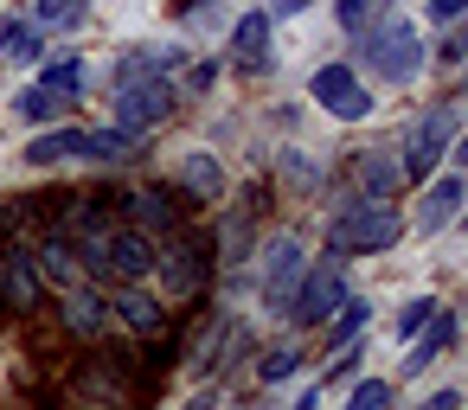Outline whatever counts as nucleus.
Listing matches in <instances>:
<instances>
[{
  "mask_svg": "<svg viewBox=\"0 0 468 410\" xmlns=\"http://www.w3.org/2000/svg\"><path fill=\"white\" fill-rule=\"evenodd\" d=\"M359 52H366L372 78H385V84H410V78L423 71V39H417V26L398 20V14H378V20L359 33Z\"/></svg>",
  "mask_w": 468,
  "mask_h": 410,
  "instance_id": "obj_1",
  "label": "nucleus"
},
{
  "mask_svg": "<svg viewBox=\"0 0 468 410\" xmlns=\"http://www.w3.org/2000/svg\"><path fill=\"white\" fill-rule=\"evenodd\" d=\"M334 250H346V257H372V250H391L398 237H404V218H398V205L391 199H353V205H340L334 212Z\"/></svg>",
  "mask_w": 468,
  "mask_h": 410,
  "instance_id": "obj_2",
  "label": "nucleus"
},
{
  "mask_svg": "<svg viewBox=\"0 0 468 410\" xmlns=\"http://www.w3.org/2000/svg\"><path fill=\"white\" fill-rule=\"evenodd\" d=\"M65 384L103 397V404H116V410H148V391H154V378L135 372V365L116 359V352H90V359H78V365L65 372Z\"/></svg>",
  "mask_w": 468,
  "mask_h": 410,
  "instance_id": "obj_3",
  "label": "nucleus"
},
{
  "mask_svg": "<svg viewBox=\"0 0 468 410\" xmlns=\"http://www.w3.org/2000/svg\"><path fill=\"white\" fill-rule=\"evenodd\" d=\"M212 244L186 225V231H174V237H161L154 244V276H161V289L167 295H199L206 289V276H212Z\"/></svg>",
  "mask_w": 468,
  "mask_h": 410,
  "instance_id": "obj_4",
  "label": "nucleus"
},
{
  "mask_svg": "<svg viewBox=\"0 0 468 410\" xmlns=\"http://www.w3.org/2000/svg\"><path fill=\"white\" fill-rule=\"evenodd\" d=\"M340 295H346V250H321V263H308L302 269V289H295V301H289V314L302 321V327H321L334 308H340Z\"/></svg>",
  "mask_w": 468,
  "mask_h": 410,
  "instance_id": "obj_5",
  "label": "nucleus"
},
{
  "mask_svg": "<svg viewBox=\"0 0 468 410\" xmlns=\"http://www.w3.org/2000/svg\"><path fill=\"white\" fill-rule=\"evenodd\" d=\"M449 142H455V103L423 110V116H417V129H410V142H404V180H430V173L442 167Z\"/></svg>",
  "mask_w": 468,
  "mask_h": 410,
  "instance_id": "obj_6",
  "label": "nucleus"
},
{
  "mask_svg": "<svg viewBox=\"0 0 468 410\" xmlns=\"http://www.w3.org/2000/svg\"><path fill=\"white\" fill-rule=\"evenodd\" d=\"M174 103H180V90H174L167 78H135V84H116V129L142 135V129L167 122V116H174Z\"/></svg>",
  "mask_w": 468,
  "mask_h": 410,
  "instance_id": "obj_7",
  "label": "nucleus"
},
{
  "mask_svg": "<svg viewBox=\"0 0 468 410\" xmlns=\"http://www.w3.org/2000/svg\"><path fill=\"white\" fill-rule=\"evenodd\" d=\"M46 301V276L33 263L27 244H0V308L7 314H39Z\"/></svg>",
  "mask_w": 468,
  "mask_h": 410,
  "instance_id": "obj_8",
  "label": "nucleus"
},
{
  "mask_svg": "<svg viewBox=\"0 0 468 410\" xmlns=\"http://www.w3.org/2000/svg\"><path fill=\"white\" fill-rule=\"evenodd\" d=\"M308 97H314V103H327L340 122H366V116H372V90H366V84L353 78V65H340V58H334V65H321V71L308 78Z\"/></svg>",
  "mask_w": 468,
  "mask_h": 410,
  "instance_id": "obj_9",
  "label": "nucleus"
},
{
  "mask_svg": "<svg viewBox=\"0 0 468 410\" xmlns=\"http://www.w3.org/2000/svg\"><path fill=\"white\" fill-rule=\"evenodd\" d=\"M116 205H122V218H129L135 231H148L154 244L174 237V231H186V205H180L167 186H135V193H122Z\"/></svg>",
  "mask_w": 468,
  "mask_h": 410,
  "instance_id": "obj_10",
  "label": "nucleus"
},
{
  "mask_svg": "<svg viewBox=\"0 0 468 410\" xmlns=\"http://www.w3.org/2000/svg\"><path fill=\"white\" fill-rule=\"evenodd\" d=\"M58 327H65V333H78V340H103V333H116L110 295H97L90 282H78V289H58Z\"/></svg>",
  "mask_w": 468,
  "mask_h": 410,
  "instance_id": "obj_11",
  "label": "nucleus"
},
{
  "mask_svg": "<svg viewBox=\"0 0 468 410\" xmlns=\"http://www.w3.org/2000/svg\"><path fill=\"white\" fill-rule=\"evenodd\" d=\"M302 269H308V257H302L295 237H276V244L263 250V301H270L276 314H289V301H295V289H302Z\"/></svg>",
  "mask_w": 468,
  "mask_h": 410,
  "instance_id": "obj_12",
  "label": "nucleus"
},
{
  "mask_svg": "<svg viewBox=\"0 0 468 410\" xmlns=\"http://www.w3.org/2000/svg\"><path fill=\"white\" fill-rule=\"evenodd\" d=\"M110 314H116V327H129V333H142V340H154V333L167 327V301L148 295L142 282H110Z\"/></svg>",
  "mask_w": 468,
  "mask_h": 410,
  "instance_id": "obj_13",
  "label": "nucleus"
},
{
  "mask_svg": "<svg viewBox=\"0 0 468 410\" xmlns=\"http://www.w3.org/2000/svg\"><path fill=\"white\" fill-rule=\"evenodd\" d=\"M154 276V237L135 231L129 218H116L110 231V282H148Z\"/></svg>",
  "mask_w": 468,
  "mask_h": 410,
  "instance_id": "obj_14",
  "label": "nucleus"
},
{
  "mask_svg": "<svg viewBox=\"0 0 468 410\" xmlns=\"http://www.w3.org/2000/svg\"><path fill=\"white\" fill-rule=\"evenodd\" d=\"M27 161H33V167L90 161V129H71V122H58V129H46V135H33V142H27Z\"/></svg>",
  "mask_w": 468,
  "mask_h": 410,
  "instance_id": "obj_15",
  "label": "nucleus"
},
{
  "mask_svg": "<svg viewBox=\"0 0 468 410\" xmlns=\"http://www.w3.org/2000/svg\"><path fill=\"white\" fill-rule=\"evenodd\" d=\"M462 193H468L462 180H436V186L423 193V212H417V231H423V237H436V231H442V225H449V218L462 212Z\"/></svg>",
  "mask_w": 468,
  "mask_h": 410,
  "instance_id": "obj_16",
  "label": "nucleus"
},
{
  "mask_svg": "<svg viewBox=\"0 0 468 410\" xmlns=\"http://www.w3.org/2000/svg\"><path fill=\"white\" fill-rule=\"evenodd\" d=\"M455 340V314L449 308H436V321L423 327V333H410V352H404V372H423V365H436V352Z\"/></svg>",
  "mask_w": 468,
  "mask_h": 410,
  "instance_id": "obj_17",
  "label": "nucleus"
},
{
  "mask_svg": "<svg viewBox=\"0 0 468 410\" xmlns=\"http://www.w3.org/2000/svg\"><path fill=\"white\" fill-rule=\"evenodd\" d=\"M231 58L250 65V71L270 58V14H244V20L231 26Z\"/></svg>",
  "mask_w": 468,
  "mask_h": 410,
  "instance_id": "obj_18",
  "label": "nucleus"
},
{
  "mask_svg": "<svg viewBox=\"0 0 468 410\" xmlns=\"http://www.w3.org/2000/svg\"><path fill=\"white\" fill-rule=\"evenodd\" d=\"M174 65H180V52H174V46H167V52H161V46H135V52H122V58H116V84H135V78H167Z\"/></svg>",
  "mask_w": 468,
  "mask_h": 410,
  "instance_id": "obj_19",
  "label": "nucleus"
},
{
  "mask_svg": "<svg viewBox=\"0 0 468 410\" xmlns=\"http://www.w3.org/2000/svg\"><path fill=\"white\" fill-rule=\"evenodd\" d=\"M366 314H372V308H366L359 295H340V308L327 314V340H321V352H346V346H353V333L366 327Z\"/></svg>",
  "mask_w": 468,
  "mask_h": 410,
  "instance_id": "obj_20",
  "label": "nucleus"
},
{
  "mask_svg": "<svg viewBox=\"0 0 468 410\" xmlns=\"http://www.w3.org/2000/svg\"><path fill=\"white\" fill-rule=\"evenodd\" d=\"M353 173H359L366 199H391V186L404 180V167H391V161H385V148H366V154L353 161Z\"/></svg>",
  "mask_w": 468,
  "mask_h": 410,
  "instance_id": "obj_21",
  "label": "nucleus"
},
{
  "mask_svg": "<svg viewBox=\"0 0 468 410\" xmlns=\"http://www.w3.org/2000/svg\"><path fill=\"white\" fill-rule=\"evenodd\" d=\"M180 186H186L193 199H218V193H225V173H218L212 154H186V161H180Z\"/></svg>",
  "mask_w": 468,
  "mask_h": 410,
  "instance_id": "obj_22",
  "label": "nucleus"
},
{
  "mask_svg": "<svg viewBox=\"0 0 468 410\" xmlns=\"http://www.w3.org/2000/svg\"><path fill=\"white\" fill-rule=\"evenodd\" d=\"M65 103H71V97H58V90H46V84H27L14 110H20L27 122H65Z\"/></svg>",
  "mask_w": 468,
  "mask_h": 410,
  "instance_id": "obj_23",
  "label": "nucleus"
},
{
  "mask_svg": "<svg viewBox=\"0 0 468 410\" xmlns=\"http://www.w3.org/2000/svg\"><path fill=\"white\" fill-rule=\"evenodd\" d=\"M33 410H116V404H103V397H90V391H78V384H46V391L33 397Z\"/></svg>",
  "mask_w": 468,
  "mask_h": 410,
  "instance_id": "obj_24",
  "label": "nucleus"
},
{
  "mask_svg": "<svg viewBox=\"0 0 468 410\" xmlns=\"http://www.w3.org/2000/svg\"><path fill=\"white\" fill-rule=\"evenodd\" d=\"M39 84H46V90H58V97H78V90H84V58H78V52H65V58H52Z\"/></svg>",
  "mask_w": 468,
  "mask_h": 410,
  "instance_id": "obj_25",
  "label": "nucleus"
},
{
  "mask_svg": "<svg viewBox=\"0 0 468 410\" xmlns=\"http://www.w3.org/2000/svg\"><path fill=\"white\" fill-rule=\"evenodd\" d=\"M0 58H7V65H33L39 58V26H0Z\"/></svg>",
  "mask_w": 468,
  "mask_h": 410,
  "instance_id": "obj_26",
  "label": "nucleus"
},
{
  "mask_svg": "<svg viewBox=\"0 0 468 410\" xmlns=\"http://www.w3.org/2000/svg\"><path fill=\"white\" fill-rule=\"evenodd\" d=\"M122 154H135L129 129H90V161H122Z\"/></svg>",
  "mask_w": 468,
  "mask_h": 410,
  "instance_id": "obj_27",
  "label": "nucleus"
},
{
  "mask_svg": "<svg viewBox=\"0 0 468 410\" xmlns=\"http://www.w3.org/2000/svg\"><path fill=\"white\" fill-rule=\"evenodd\" d=\"M334 14H340V26H346V33H366V26L385 14V0H334Z\"/></svg>",
  "mask_w": 468,
  "mask_h": 410,
  "instance_id": "obj_28",
  "label": "nucleus"
},
{
  "mask_svg": "<svg viewBox=\"0 0 468 410\" xmlns=\"http://www.w3.org/2000/svg\"><path fill=\"white\" fill-rule=\"evenodd\" d=\"M90 14V0H39V26H78Z\"/></svg>",
  "mask_w": 468,
  "mask_h": 410,
  "instance_id": "obj_29",
  "label": "nucleus"
},
{
  "mask_svg": "<svg viewBox=\"0 0 468 410\" xmlns=\"http://www.w3.org/2000/svg\"><path fill=\"white\" fill-rule=\"evenodd\" d=\"M436 308H442V301H430V295L404 301V314H398V333H404V340H410V333H423V327L436 321Z\"/></svg>",
  "mask_w": 468,
  "mask_h": 410,
  "instance_id": "obj_30",
  "label": "nucleus"
},
{
  "mask_svg": "<svg viewBox=\"0 0 468 410\" xmlns=\"http://www.w3.org/2000/svg\"><path fill=\"white\" fill-rule=\"evenodd\" d=\"M346 410H391V384H385V378L353 384V404H346Z\"/></svg>",
  "mask_w": 468,
  "mask_h": 410,
  "instance_id": "obj_31",
  "label": "nucleus"
},
{
  "mask_svg": "<svg viewBox=\"0 0 468 410\" xmlns=\"http://www.w3.org/2000/svg\"><path fill=\"white\" fill-rule=\"evenodd\" d=\"M295 365H302V352H295V346H276V352H263V359H257V372H263L270 384H276V378H289Z\"/></svg>",
  "mask_w": 468,
  "mask_h": 410,
  "instance_id": "obj_32",
  "label": "nucleus"
},
{
  "mask_svg": "<svg viewBox=\"0 0 468 410\" xmlns=\"http://www.w3.org/2000/svg\"><path fill=\"white\" fill-rule=\"evenodd\" d=\"M468 14V0H430V20L436 26H449V20H462Z\"/></svg>",
  "mask_w": 468,
  "mask_h": 410,
  "instance_id": "obj_33",
  "label": "nucleus"
},
{
  "mask_svg": "<svg viewBox=\"0 0 468 410\" xmlns=\"http://www.w3.org/2000/svg\"><path fill=\"white\" fill-rule=\"evenodd\" d=\"M449 26H455V20H449ZM442 58H449V65H455V58H468V26H455V33L442 39Z\"/></svg>",
  "mask_w": 468,
  "mask_h": 410,
  "instance_id": "obj_34",
  "label": "nucleus"
},
{
  "mask_svg": "<svg viewBox=\"0 0 468 410\" xmlns=\"http://www.w3.org/2000/svg\"><path fill=\"white\" fill-rule=\"evenodd\" d=\"M302 7H308V0H270L263 14H270V20H289V14H302Z\"/></svg>",
  "mask_w": 468,
  "mask_h": 410,
  "instance_id": "obj_35",
  "label": "nucleus"
},
{
  "mask_svg": "<svg viewBox=\"0 0 468 410\" xmlns=\"http://www.w3.org/2000/svg\"><path fill=\"white\" fill-rule=\"evenodd\" d=\"M430 410H462V397H455V391H436V397H430Z\"/></svg>",
  "mask_w": 468,
  "mask_h": 410,
  "instance_id": "obj_36",
  "label": "nucleus"
},
{
  "mask_svg": "<svg viewBox=\"0 0 468 410\" xmlns=\"http://www.w3.org/2000/svg\"><path fill=\"white\" fill-rule=\"evenodd\" d=\"M295 410H321V384H308V391L295 397Z\"/></svg>",
  "mask_w": 468,
  "mask_h": 410,
  "instance_id": "obj_37",
  "label": "nucleus"
},
{
  "mask_svg": "<svg viewBox=\"0 0 468 410\" xmlns=\"http://www.w3.org/2000/svg\"><path fill=\"white\" fill-rule=\"evenodd\" d=\"M449 154H455V161L468 167V135H455V142H449Z\"/></svg>",
  "mask_w": 468,
  "mask_h": 410,
  "instance_id": "obj_38",
  "label": "nucleus"
},
{
  "mask_svg": "<svg viewBox=\"0 0 468 410\" xmlns=\"http://www.w3.org/2000/svg\"><path fill=\"white\" fill-rule=\"evenodd\" d=\"M180 410H212V391H199V397H186Z\"/></svg>",
  "mask_w": 468,
  "mask_h": 410,
  "instance_id": "obj_39",
  "label": "nucleus"
}]
</instances>
